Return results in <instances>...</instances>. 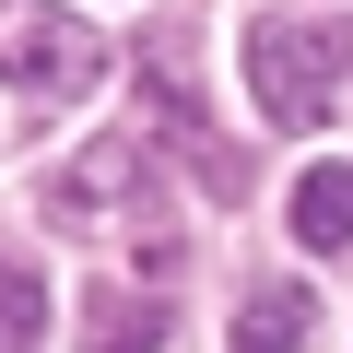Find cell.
Returning <instances> with one entry per match:
<instances>
[{
  "mask_svg": "<svg viewBox=\"0 0 353 353\" xmlns=\"http://www.w3.org/2000/svg\"><path fill=\"white\" fill-rule=\"evenodd\" d=\"M353 83V48L318 36V24H248V94L271 130H318Z\"/></svg>",
  "mask_w": 353,
  "mask_h": 353,
  "instance_id": "cell-1",
  "label": "cell"
},
{
  "mask_svg": "<svg viewBox=\"0 0 353 353\" xmlns=\"http://www.w3.org/2000/svg\"><path fill=\"white\" fill-rule=\"evenodd\" d=\"M0 83L12 94H94L106 83V36L71 24L59 0H0Z\"/></svg>",
  "mask_w": 353,
  "mask_h": 353,
  "instance_id": "cell-2",
  "label": "cell"
},
{
  "mask_svg": "<svg viewBox=\"0 0 353 353\" xmlns=\"http://www.w3.org/2000/svg\"><path fill=\"white\" fill-rule=\"evenodd\" d=\"M141 189H153V141H83V165H59L48 212H59V224H106V212H130Z\"/></svg>",
  "mask_w": 353,
  "mask_h": 353,
  "instance_id": "cell-3",
  "label": "cell"
},
{
  "mask_svg": "<svg viewBox=\"0 0 353 353\" xmlns=\"http://www.w3.org/2000/svg\"><path fill=\"white\" fill-rule=\"evenodd\" d=\"M141 118H165V130H176V153L201 165V189H212V201H248V165L212 141V118L189 106V83H176V71H141Z\"/></svg>",
  "mask_w": 353,
  "mask_h": 353,
  "instance_id": "cell-4",
  "label": "cell"
},
{
  "mask_svg": "<svg viewBox=\"0 0 353 353\" xmlns=\"http://www.w3.org/2000/svg\"><path fill=\"white\" fill-rule=\"evenodd\" d=\"M83 353H165V294H130V283L83 294Z\"/></svg>",
  "mask_w": 353,
  "mask_h": 353,
  "instance_id": "cell-5",
  "label": "cell"
},
{
  "mask_svg": "<svg viewBox=\"0 0 353 353\" xmlns=\"http://www.w3.org/2000/svg\"><path fill=\"white\" fill-rule=\"evenodd\" d=\"M294 248H318V259L353 248V165H306L294 176Z\"/></svg>",
  "mask_w": 353,
  "mask_h": 353,
  "instance_id": "cell-6",
  "label": "cell"
},
{
  "mask_svg": "<svg viewBox=\"0 0 353 353\" xmlns=\"http://www.w3.org/2000/svg\"><path fill=\"white\" fill-rule=\"evenodd\" d=\"M306 330H318L306 283H259V294L236 306V341H224V353H306Z\"/></svg>",
  "mask_w": 353,
  "mask_h": 353,
  "instance_id": "cell-7",
  "label": "cell"
},
{
  "mask_svg": "<svg viewBox=\"0 0 353 353\" xmlns=\"http://www.w3.org/2000/svg\"><path fill=\"white\" fill-rule=\"evenodd\" d=\"M36 330H48V283L36 271H0V353H36Z\"/></svg>",
  "mask_w": 353,
  "mask_h": 353,
  "instance_id": "cell-8",
  "label": "cell"
}]
</instances>
